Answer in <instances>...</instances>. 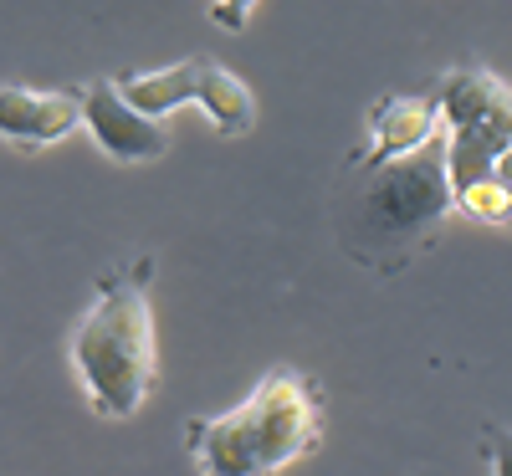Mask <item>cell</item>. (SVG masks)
<instances>
[{"label": "cell", "mask_w": 512, "mask_h": 476, "mask_svg": "<svg viewBox=\"0 0 512 476\" xmlns=\"http://www.w3.org/2000/svg\"><path fill=\"white\" fill-rule=\"evenodd\" d=\"M451 205L461 215H472V221H482V226H512V200H507V190H502L497 175L451 190Z\"/></svg>", "instance_id": "9"}, {"label": "cell", "mask_w": 512, "mask_h": 476, "mask_svg": "<svg viewBox=\"0 0 512 476\" xmlns=\"http://www.w3.org/2000/svg\"><path fill=\"white\" fill-rule=\"evenodd\" d=\"M451 210V180H446V154H405L374 169V180L359 190L354 226H349V251L359 262L395 267L405 256L425 251L436 226Z\"/></svg>", "instance_id": "3"}, {"label": "cell", "mask_w": 512, "mask_h": 476, "mask_svg": "<svg viewBox=\"0 0 512 476\" xmlns=\"http://www.w3.org/2000/svg\"><path fill=\"white\" fill-rule=\"evenodd\" d=\"M82 128L93 134V144L113 159V164H154L175 149V139L164 134V123L139 113L123 98L118 82H93L82 88Z\"/></svg>", "instance_id": "5"}, {"label": "cell", "mask_w": 512, "mask_h": 476, "mask_svg": "<svg viewBox=\"0 0 512 476\" xmlns=\"http://www.w3.org/2000/svg\"><path fill=\"white\" fill-rule=\"evenodd\" d=\"M210 21L216 26H226V31H246V21H251V11H256V0H210Z\"/></svg>", "instance_id": "10"}, {"label": "cell", "mask_w": 512, "mask_h": 476, "mask_svg": "<svg viewBox=\"0 0 512 476\" xmlns=\"http://www.w3.org/2000/svg\"><path fill=\"white\" fill-rule=\"evenodd\" d=\"M446 123V180L451 190L497 175V159L512 149V88L482 67H451L436 82Z\"/></svg>", "instance_id": "4"}, {"label": "cell", "mask_w": 512, "mask_h": 476, "mask_svg": "<svg viewBox=\"0 0 512 476\" xmlns=\"http://www.w3.org/2000/svg\"><path fill=\"white\" fill-rule=\"evenodd\" d=\"M441 103L436 93H395V98H379L369 108V149L359 164L379 169L390 159H405V154H420L431 149L436 134H441Z\"/></svg>", "instance_id": "7"}, {"label": "cell", "mask_w": 512, "mask_h": 476, "mask_svg": "<svg viewBox=\"0 0 512 476\" xmlns=\"http://www.w3.org/2000/svg\"><path fill=\"white\" fill-rule=\"evenodd\" d=\"M497 180H502V190H507V200H512V149L497 159Z\"/></svg>", "instance_id": "12"}, {"label": "cell", "mask_w": 512, "mask_h": 476, "mask_svg": "<svg viewBox=\"0 0 512 476\" xmlns=\"http://www.w3.org/2000/svg\"><path fill=\"white\" fill-rule=\"evenodd\" d=\"M67 359L77 369L82 395L93 400V410L103 420H128L134 410H144L154 374H159L149 262L118 267L98 282L88 313L77 318V328L67 338Z\"/></svg>", "instance_id": "2"}, {"label": "cell", "mask_w": 512, "mask_h": 476, "mask_svg": "<svg viewBox=\"0 0 512 476\" xmlns=\"http://www.w3.org/2000/svg\"><path fill=\"white\" fill-rule=\"evenodd\" d=\"M195 108L216 123V134L221 139H241L256 128V98L251 88L221 62H210L200 57V88H195Z\"/></svg>", "instance_id": "8"}, {"label": "cell", "mask_w": 512, "mask_h": 476, "mask_svg": "<svg viewBox=\"0 0 512 476\" xmlns=\"http://www.w3.org/2000/svg\"><path fill=\"white\" fill-rule=\"evenodd\" d=\"M323 441V395L308 374L272 369L226 415H195L185 446L200 476H277Z\"/></svg>", "instance_id": "1"}, {"label": "cell", "mask_w": 512, "mask_h": 476, "mask_svg": "<svg viewBox=\"0 0 512 476\" xmlns=\"http://www.w3.org/2000/svg\"><path fill=\"white\" fill-rule=\"evenodd\" d=\"M487 461L492 476H512V430H487Z\"/></svg>", "instance_id": "11"}, {"label": "cell", "mask_w": 512, "mask_h": 476, "mask_svg": "<svg viewBox=\"0 0 512 476\" xmlns=\"http://www.w3.org/2000/svg\"><path fill=\"white\" fill-rule=\"evenodd\" d=\"M82 128V93L67 88H0V139L16 149H52Z\"/></svg>", "instance_id": "6"}]
</instances>
